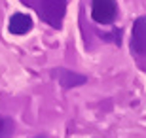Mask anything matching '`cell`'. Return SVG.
<instances>
[{
	"mask_svg": "<svg viewBox=\"0 0 146 138\" xmlns=\"http://www.w3.org/2000/svg\"><path fill=\"white\" fill-rule=\"evenodd\" d=\"M33 8L38 11V15L49 27L61 28L63 19L66 15V0H36L33 2Z\"/></svg>",
	"mask_w": 146,
	"mask_h": 138,
	"instance_id": "6da1fadb",
	"label": "cell"
},
{
	"mask_svg": "<svg viewBox=\"0 0 146 138\" xmlns=\"http://www.w3.org/2000/svg\"><path fill=\"white\" fill-rule=\"evenodd\" d=\"M118 15L116 0H91V19L99 25H112Z\"/></svg>",
	"mask_w": 146,
	"mask_h": 138,
	"instance_id": "7a4b0ae2",
	"label": "cell"
},
{
	"mask_svg": "<svg viewBox=\"0 0 146 138\" xmlns=\"http://www.w3.org/2000/svg\"><path fill=\"white\" fill-rule=\"evenodd\" d=\"M131 51L137 55H146V17H137L131 30Z\"/></svg>",
	"mask_w": 146,
	"mask_h": 138,
	"instance_id": "3957f363",
	"label": "cell"
},
{
	"mask_svg": "<svg viewBox=\"0 0 146 138\" xmlns=\"http://www.w3.org/2000/svg\"><path fill=\"white\" fill-rule=\"evenodd\" d=\"M49 74H51L53 80L59 81V85H61V87H65V89L78 87V85H84L87 81V76L76 74V72H72V70H68V68H53Z\"/></svg>",
	"mask_w": 146,
	"mask_h": 138,
	"instance_id": "277c9868",
	"label": "cell"
},
{
	"mask_svg": "<svg viewBox=\"0 0 146 138\" xmlns=\"http://www.w3.org/2000/svg\"><path fill=\"white\" fill-rule=\"evenodd\" d=\"M8 30L13 36H23V34L31 32L33 30V19H31V15H27V13H13L10 17Z\"/></svg>",
	"mask_w": 146,
	"mask_h": 138,
	"instance_id": "5b68a950",
	"label": "cell"
},
{
	"mask_svg": "<svg viewBox=\"0 0 146 138\" xmlns=\"http://www.w3.org/2000/svg\"><path fill=\"white\" fill-rule=\"evenodd\" d=\"M13 127H15L13 119L0 116V138H10L13 134Z\"/></svg>",
	"mask_w": 146,
	"mask_h": 138,
	"instance_id": "8992f818",
	"label": "cell"
},
{
	"mask_svg": "<svg viewBox=\"0 0 146 138\" xmlns=\"http://www.w3.org/2000/svg\"><path fill=\"white\" fill-rule=\"evenodd\" d=\"M34 138H48V136H42V134H40V136H34Z\"/></svg>",
	"mask_w": 146,
	"mask_h": 138,
	"instance_id": "52a82bcc",
	"label": "cell"
}]
</instances>
